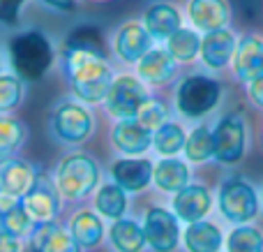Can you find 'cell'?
I'll use <instances>...</instances> for the list:
<instances>
[{
  "instance_id": "6da1fadb",
  "label": "cell",
  "mask_w": 263,
  "mask_h": 252,
  "mask_svg": "<svg viewBox=\"0 0 263 252\" xmlns=\"http://www.w3.org/2000/svg\"><path fill=\"white\" fill-rule=\"evenodd\" d=\"M65 74L72 91L90 104L106 100L114 86L111 67L106 65V60L88 51L65 49Z\"/></svg>"
},
{
  "instance_id": "7a4b0ae2",
  "label": "cell",
  "mask_w": 263,
  "mask_h": 252,
  "mask_svg": "<svg viewBox=\"0 0 263 252\" xmlns=\"http://www.w3.org/2000/svg\"><path fill=\"white\" fill-rule=\"evenodd\" d=\"M9 60L18 77L40 81L53 63V51L40 30H23L9 42Z\"/></svg>"
},
{
  "instance_id": "3957f363",
  "label": "cell",
  "mask_w": 263,
  "mask_h": 252,
  "mask_svg": "<svg viewBox=\"0 0 263 252\" xmlns=\"http://www.w3.org/2000/svg\"><path fill=\"white\" fill-rule=\"evenodd\" d=\"M219 97H222V86L219 81L203 74H194V77H187L180 83L176 95V104L178 111L187 118H201V116L210 114V111L217 106Z\"/></svg>"
},
{
  "instance_id": "277c9868",
  "label": "cell",
  "mask_w": 263,
  "mask_h": 252,
  "mask_svg": "<svg viewBox=\"0 0 263 252\" xmlns=\"http://www.w3.org/2000/svg\"><path fill=\"white\" fill-rule=\"evenodd\" d=\"M58 190L67 199H81L92 192V188L100 181V169L95 160L83 153L69 155L58 167Z\"/></svg>"
},
{
  "instance_id": "5b68a950",
  "label": "cell",
  "mask_w": 263,
  "mask_h": 252,
  "mask_svg": "<svg viewBox=\"0 0 263 252\" xmlns=\"http://www.w3.org/2000/svg\"><path fill=\"white\" fill-rule=\"evenodd\" d=\"M219 211L227 220L236 225L250 222L259 211V199H256L254 188L242 178H229L219 190Z\"/></svg>"
},
{
  "instance_id": "8992f818",
  "label": "cell",
  "mask_w": 263,
  "mask_h": 252,
  "mask_svg": "<svg viewBox=\"0 0 263 252\" xmlns=\"http://www.w3.org/2000/svg\"><path fill=\"white\" fill-rule=\"evenodd\" d=\"M148 93H145L143 83L134 77H120L114 81L109 91V97H106V109H109L111 116L120 120H129L136 118L141 111V106L148 102Z\"/></svg>"
},
{
  "instance_id": "52a82bcc",
  "label": "cell",
  "mask_w": 263,
  "mask_h": 252,
  "mask_svg": "<svg viewBox=\"0 0 263 252\" xmlns=\"http://www.w3.org/2000/svg\"><path fill=\"white\" fill-rule=\"evenodd\" d=\"M245 155V123L240 116L229 114L215 128V160L236 165Z\"/></svg>"
},
{
  "instance_id": "ba28073f",
  "label": "cell",
  "mask_w": 263,
  "mask_h": 252,
  "mask_svg": "<svg viewBox=\"0 0 263 252\" xmlns=\"http://www.w3.org/2000/svg\"><path fill=\"white\" fill-rule=\"evenodd\" d=\"M51 128H53L55 137L60 141L67 143H81L90 137L92 132V118L83 106L74 104V102H65L53 111L51 118Z\"/></svg>"
},
{
  "instance_id": "9c48e42d",
  "label": "cell",
  "mask_w": 263,
  "mask_h": 252,
  "mask_svg": "<svg viewBox=\"0 0 263 252\" xmlns=\"http://www.w3.org/2000/svg\"><path fill=\"white\" fill-rule=\"evenodd\" d=\"M145 241L155 252H173L180 239V229H178V215L168 213L166 208H150L145 213L143 220Z\"/></svg>"
},
{
  "instance_id": "30bf717a",
  "label": "cell",
  "mask_w": 263,
  "mask_h": 252,
  "mask_svg": "<svg viewBox=\"0 0 263 252\" xmlns=\"http://www.w3.org/2000/svg\"><path fill=\"white\" fill-rule=\"evenodd\" d=\"M23 206H26V211L30 213V218L35 222H53L60 208L58 192H55L53 183L44 176H37L30 192L23 197Z\"/></svg>"
},
{
  "instance_id": "8fae6325",
  "label": "cell",
  "mask_w": 263,
  "mask_h": 252,
  "mask_svg": "<svg viewBox=\"0 0 263 252\" xmlns=\"http://www.w3.org/2000/svg\"><path fill=\"white\" fill-rule=\"evenodd\" d=\"M111 174L125 192H141L150 181H155V167L145 157H123L114 165Z\"/></svg>"
},
{
  "instance_id": "7c38bea8",
  "label": "cell",
  "mask_w": 263,
  "mask_h": 252,
  "mask_svg": "<svg viewBox=\"0 0 263 252\" xmlns=\"http://www.w3.org/2000/svg\"><path fill=\"white\" fill-rule=\"evenodd\" d=\"M150 44H153V37L148 28L139 23H125L116 35V51L125 63H141L153 51Z\"/></svg>"
},
{
  "instance_id": "4fadbf2b",
  "label": "cell",
  "mask_w": 263,
  "mask_h": 252,
  "mask_svg": "<svg viewBox=\"0 0 263 252\" xmlns=\"http://www.w3.org/2000/svg\"><path fill=\"white\" fill-rule=\"evenodd\" d=\"M37 169L21 160H5L0 169V190L7 197H26L37 181Z\"/></svg>"
},
{
  "instance_id": "5bb4252c",
  "label": "cell",
  "mask_w": 263,
  "mask_h": 252,
  "mask_svg": "<svg viewBox=\"0 0 263 252\" xmlns=\"http://www.w3.org/2000/svg\"><path fill=\"white\" fill-rule=\"evenodd\" d=\"M210 204H213V199L203 185H187L173 199V211L182 222L194 225V222L203 220V215L210 211Z\"/></svg>"
},
{
  "instance_id": "9a60e30c",
  "label": "cell",
  "mask_w": 263,
  "mask_h": 252,
  "mask_svg": "<svg viewBox=\"0 0 263 252\" xmlns=\"http://www.w3.org/2000/svg\"><path fill=\"white\" fill-rule=\"evenodd\" d=\"M114 143L118 151L127 153V155H141L150 148V143H155V137L153 130L141 125L136 118H129L120 120L114 128Z\"/></svg>"
},
{
  "instance_id": "2e32d148",
  "label": "cell",
  "mask_w": 263,
  "mask_h": 252,
  "mask_svg": "<svg viewBox=\"0 0 263 252\" xmlns=\"http://www.w3.org/2000/svg\"><path fill=\"white\" fill-rule=\"evenodd\" d=\"M233 67L242 81L252 83L263 77V42L259 37H245L233 56Z\"/></svg>"
},
{
  "instance_id": "e0dca14e",
  "label": "cell",
  "mask_w": 263,
  "mask_h": 252,
  "mask_svg": "<svg viewBox=\"0 0 263 252\" xmlns=\"http://www.w3.org/2000/svg\"><path fill=\"white\" fill-rule=\"evenodd\" d=\"M143 23L153 40H171L180 30V14L168 3H155L145 9Z\"/></svg>"
},
{
  "instance_id": "ac0fdd59",
  "label": "cell",
  "mask_w": 263,
  "mask_h": 252,
  "mask_svg": "<svg viewBox=\"0 0 263 252\" xmlns=\"http://www.w3.org/2000/svg\"><path fill=\"white\" fill-rule=\"evenodd\" d=\"M190 19L201 32L222 30L229 21V7L224 0H192Z\"/></svg>"
},
{
  "instance_id": "d6986e66",
  "label": "cell",
  "mask_w": 263,
  "mask_h": 252,
  "mask_svg": "<svg viewBox=\"0 0 263 252\" xmlns=\"http://www.w3.org/2000/svg\"><path fill=\"white\" fill-rule=\"evenodd\" d=\"M236 40L233 35L222 28V30L208 32L201 42V56H203V63L213 69H222L224 65L231 60V56H236Z\"/></svg>"
},
{
  "instance_id": "ffe728a7",
  "label": "cell",
  "mask_w": 263,
  "mask_h": 252,
  "mask_svg": "<svg viewBox=\"0 0 263 252\" xmlns=\"http://www.w3.org/2000/svg\"><path fill=\"white\" fill-rule=\"evenodd\" d=\"M32 243L44 252H81L77 239L72 234H65L53 222H37L32 231Z\"/></svg>"
},
{
  "instance_id": "44dd1931",
  "label": "cell",
  "mask_w": 263,
  "mask_h": 252,
  "mask_svg": "<svg viewBox=\"0 0 263 252\" xmlns=\"http://www.w3.org/2000/svg\"><path fill=\"white\" fill-rule=\"evenodd\" d=\"M139 74L148 83H166L176 74V58L168 53V49H153L139 63Z\"/></svg>"
},
{
  "instance_id": "7402d4cb",
  "label": "cell",
  "mask_w": 263,
  "mask_h": 252,
  "mask_svg": "<svg viewBox=\"0 0 263 252\" xmlns=\"http://www.w3.org/2000/svg\"><path fill=\"white\" fill-rule=\"evenodd\" d=\"M155 183L164 192H180L190 185V171L187 165L178 157H162L155 167Z\"/></svg>"
},
{
  "instance_id": "603a6c76",
  "label": "cell",
  "mask_w": 263,
  "mask_h": 252,
  "mask_svg": "<svg viewBox=\"0 0 263 252\" xmlns=\"http://www.w3.org/2000/svg\"><path fill=\"white\" fill-rule=\"evenodd\" d=\"M30 222H32L30 213L26 211V206L21 202L16 197L3 194V199H0V225H3L5 234L14 236V239H21L23 234H28Z\"/></svg>"
},
{
  "instance_id": "cb8c5ba5",
  "label": "cell",
  "mask_w": 263,
  "mask_h": 252,
  "mask_svg": "<svg viewBox=\"0 0 263 252\" xmlns=\"http://www.w3.org/2000/svg\"><path fill=\"white\" fill-rule=\"evenodd\" d=\"M185 248L190 252H219L222 248V231L213 222H194L185 231Z\"/></svg>"
},
{
  "instance_id": "d4e9b609",
  "label": "cell",
  "mask_w": 263,
  "mask_h": 252,
  "mask_svg": "<svg viewBox=\"0 0 263 252\" xmlns=\"http://www.w3.org/2000/svg\"><path fill=\"white\" fill-rule=\"evenodd\" d=\"M111 241L118 252H141L148 243L143 227H139L134 220H116L111 227Z\"/></svg>"
},
{
  "instance_id": "484cf974",
  "label": "cell",
  "mask_w": 263,
  "mask_h": 252,
  "mask_svg": "<svg viewBox=\"0 0 263 252\" xmlns=\"http://www.w3.org/2000/svg\"><path fill=\"white\" fill-rule=\"evenodd\" d=\"M72 236L81 248H95L104 236V225L102 220L90 211H81L72 220Z\"/></svg>"
},
{
  "instance_id": "4316f807",
  "label": "cell",
  "mask_w": 263,
  "mask_h": 252,
  "mask_svg": "<svg viewBox=\"0 0 263 252\" xmlns=\"http://www.w3.org/2000/svg\"><path fill=\"white\" fill-rule=\"evenodd\" d=\"M95 206L97 211L104 218H114V220H123L125 208H127V197H125V190L118 183H109L97 192L95 197Z\"/></svg>"
},
{
  "instance_id": "83f0119b",
  "label": "cell",
  "mask_w": 263,
  "mask_h": 252,
  "mask_svg": "<svg viewBox=\"0 0 263 252\" xmlns=\"http://www.w3.org/2000/svg\"><path fill=\"white\" fill-rule=\"evenodd\" d=\"M65 49H79V51H88V53H95L100 58H106L104 51V40H102L100 28L95 26H79L69 32L67 44Z\"/></svg>"
},
{
  "instance_id": "f1b7e54d",
  "label": "cell",
  "mask_w": 263,
  "mask_h": 252,
  "mask_svg": "<svg viewBox=\"0 0 263 252\" xmlns=\"http://www.w3.org/2000/svg\"><path fill=\"white\" fill-rule=\"evenodd\" d=\"M185 155L190 162H205L208 157H215V132H210L205 125H199L187 137Z\"/></svg>"
},
{
  "instance_id": "f546056e",
  "label": "cell",
  "mask_w": 263,
  "mask_h": 252,
  "mask_svg": "<svg viewBox=\"0 0 263 252\" xmlns=\"http://www.w3.org/2000/svg\"><path fill=\"white\" fill-rule=\"evenodd\" d=\"M185 130L178 123H164L162 128L155 132V148L162 153L164 157H171L185 148Z\"/></svg>"
},
{
  "instance_id": "4dcf8cb0",
  "label": "cell",
  "mask_w": 263,
  "mask_h": 252,
  "mask_svg": "<svg viewBox=\"0 0 263 252\" xmlns=\"http://www.w3.org/2000/svg\"><path fill=\"white\" fill-rule=\"evenodd\" d=\"M168 53L176 60H182V63L196 58V53H201V37L190 28H180L168 40Z\"/></svg>"
},
{
  "instance_id": "1f68e13d",
  "label": "cell",
  "mask_w": 263,
  "mask_h": 252,
  "mask_svg": "<svg viewBox=\"0 0 263 252\" xmlns=\"http://www.w3.org/2000/svg\"><path fill=\"white\" fill-rule=\"evenodd\" d=\"M229 252H263V234L254 227L240 225L227 239Z\"/></svg>"
},
{
  "instance_id": "d6a6232c",
  "label": "cell",
  "mask_w": 263,
  "mask_h": 252,
  "mask_svg": "<svg viewBox=\"0 0 263 252\" xmlns=\"http://www.w3.org/2000/svg\"><path fill=\"white\" fill-rule=\"evenodd\" d=\"M23 137H26V130H23V123L12 118L0 120V153L5 157L14 151V148L21 146Z\"/></svg>"
},
{
  "instance_id": "836d02e7",
  "label": "cell",
  "mask_w": 263,
  "mask_h": 252,
  "mask_svg": "<svg viewBox=\"0 0 263 252\" xmlns=\"http://www.w3.org/2000/svg\"><path fill=\"white\" fill-rule=\"evenodd\" d=\"M136 120H139L141 125H145L148 130H159L164 123H166V106L157 100H148L143 106H141Z\"/></svg>"
},
{
  "instance_id": "e575fe53",
  "label": "cell",
  "mask_w": 263,
  "mask_h": 252,
  "mask_svg": "<svg viewBox=\"0 0 263 252\" xmlns=\"http://www.w3.org/2000/svg\"><path fill=\"white\" fill-rule=\"evenodd\" d=\"M21 95H23V86L18 79L14 77H0V109L3 111H9L21 102Z\"/></svg>"
},
{
  "instance_id": "d590c367",
  "label": "cell",
  "mask_w": 263,
  "mask_h": 252,
  "mask_svg": "<svg viewBox=\"0 0 263 252\" xmlns=\"http://www.w3.org/2000/svg\"><path fill=\"white\" fill-rule=\"evenodd\" d=\"M23 3H26V0H0V19H3L7 26H12V23L16 21V14Z\"/></svg>"
},
{
  "instance_id": "8d00e7d4",
  "label": "cell",
  "mask_w": 263,
  "mask_h": 252,
  "mask_svg": "<svg viewBox=\"0 0 263 252\" xmlns=\"http://www.w3.org/2000/svg\"><path fill=\"white\" fill-rule=\"evenodd\" d=\"M247 91H250V100L254 102L256 106H263V77L256 79V81H252Z\"/></svg>"
},
{
  "instance_id": "74e56055",
  "label": "cell",
  "mask_w": 263,
  "mask_h": 252,
  "mask_svg": "<svg viewBox=\"0 0 263 252\" xmlns=\"http://www.w3.org/2000/svg\"><path fill=\"white\" fill-rule=\"evenodd\" d=\"M0 252H18V239L9 234H0Z\"/></svg>"
},
{
  "instance_id": "f35d334b",
  "label": "cell",
  "mask_w": 263,
  "mask_h": 252,
  "mask_svg": "<svg viewBox=\"0 0 263 252\" xmlns=\"http://www.w3.org/2000/svg\"><path fill=\"white\" fill-rule=\"evenodd\" d=\"M49 7L58 9V12H72L74 7H77V3L74 0H44Z\"/></svg>"
},
{
  "instance_id": "ab89813d",
  "label": "cell",
  "mask_w": 263,
  "mask_h": 252,
  "mask_svg": "<svg viewBox=\"0 0 263 252\" xmlns=\"http://www.w3.org/2000/svg\"><path fill=\"white\" fill-rule=\"evenodd\" d=\"M23 252H44V250H42V248H37L35 243H30V245H28V248H23Z\"/></svg>"
},
{
  "instance_id": "60d3db41",
  "label": "cell",
  "mask_w": 263,
  "mask_h": 252,
  "mask_svg": "<svg viewBox=\"0 0 263 252\" xmlns=\"http://www.w3.org/2000/svg\"><path fill=\"white\" fill-rule=\"evenodd\" d=\"M97 3H104V0H97Z\"/></svg>"
}]
</instances>
